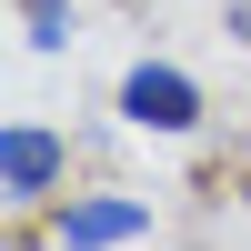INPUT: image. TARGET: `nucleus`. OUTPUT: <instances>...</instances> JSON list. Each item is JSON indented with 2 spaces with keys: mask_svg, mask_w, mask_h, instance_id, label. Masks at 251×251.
<instances>
[{
  "mask_svg": "<svg viewBox=\"0 0 251 251\" xmlns=\"http://www.w3.org/2000/svg\"><path fill=\"white\" fill-rule=\"evenodd\" d=\"M121 111L151 121V131H191V121H201V91L171 71V60H141V71L121 80Z\"/></svg>",
  "mask_w": 251,
  "mask_h": 251,
  "instance_id": "obj_1",
  "label": "nucleus"
},
{
  "mask_svg": "<svg viewBox=\"0 0 251 251\" xmlns=\"http://www.w3.org/2000/svg\"><path fill=\"white\" fill-rule=\"evenodd\" d=\"M0 181H10V201L50 191V181H60V141L50 131H10V141H0Z\"/></svg>",
  "mask_w": 251,
  "mask_h": 251,
  "instance_id": "obj_2",
  "label": "nucleus"
},
{
  "mask_svg": "<svg viewBox=\"0 0 251 251\" xmlns=\"http://www.w3.org/2000/svg\"><path fill=\"white\" fill-rule=\"evenodd\" d=\"M131 231H141V211H131V201H80V211H60V241H71V251L131 241Z\"/></svg>",
  "mask_w": 251,
  "mask_h": 251,
  "instance_id": "obj_3",
  "label": "nucleus"
},
{
  "mask_svg": "<svg viewBox=\"0 0 251 251\" xmlns=\"http://www.w3.org/2000/svg\"><path fill=\"white\" fill-rule=\"evenodd\" d=\"M20 10H30V40H40V50H60V40H71V30H60V0H20Z\"/></svg>",
  "mask_w": 251,
  "mask_h": 251,
  "instance_id": "obj_4",
  "label": "nucleus"
}]
</instances>
